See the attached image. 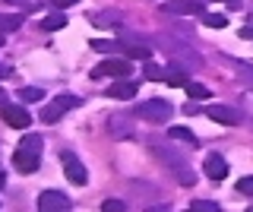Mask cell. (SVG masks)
Here are the masks:
<instances>
[{
  "label": "cell",
  "mask_w": 253,
  "mask_h": 212,
  "mask_svg": "<svg viewBox=\"0 0 253 212\" xmlns=\"http://www.w3.org/2000/svg\"><path fill=\"white\" fill-rule=\"evenodd\" d=\"M38 155H42V136H22V143H19V149L13 152V165H16V171L19 174H35L38 171Z\"/></svg>",
  "instance_id": "cell-1"
},
{
  "label": "cell",
  "mask_w": 253,
  "mask_h": 212,
  "mask_svg": "<svg viewBox=\"0 0 253 212\" xmlns=\"http://www.w3.org/2000/svg\"><path fill=\"white\" fill-rule=\"evenodd\" d=\"M152 152H155V159H162L165 168H171V174L177 177L180 184H193V171L187 168V162H184L180 152H174L168 143H152Z\"/></svg>",
  "instance_id": "cell-2"
},
{
  "label": "cell",
  "mask_w": 253,
  "mask_h": 212,
  "mask_svg": "<svg viewBox=\"0 0 253 212\" xmlns=\"http://www.w3.org/2000/svg\"><path fill=\"white\" fill-rule=\"evenodd\" d=\"M136 114L142 117V121H149V124H168L174 108L165 98H149V101H142V105L136 108Z\"/></svg>",
  "instance_id": "cell-3"
},
{
  "label": "cell",
  "mask_w": 253,
  "mask_h": 212,
  "mask_svg": "<svg viewBox=\"0 0 253 212\" xmlns=\"http://www.w3.org/2000/svg\"><path fill=\"white\" fill-rule=\"evenodd\" d=\"M79 105H83V98H79V95H57L51 105H44L42 121H44V124H57L60 117L70 111V108H79Z\"/></svg>",
  "instance_id": "cell-4"
},
{
  "label": "cell",
  "mask_w": 253,
  "mask_h": 212,
  "mask_svg": "<svg viewBox=\"0 0 253 212\" xmlns=\"http://www.w3.org/2000/svg\"><path fill=\"white\" fill-rule=\"evenodd\" d=\"M130 70H133L130 57H117V60H101V64L92 70V76L95 80H98V76H117V80H124V76H130Z\"/></svg>",
  "instance_id": "cell-5"
},
{
  "label": "cell",
  "mask_w": 253,
  "mask_h": 212,
  "mask_svg": "<svg viewBox=\"0 0 253 212\" xmlns=\"http://www.w3.org/2000/svg\"><path fill=\"white\" fill-rule=\"evenodd\" d=\"M162 48H165V54L168 57H174V64H184V70L187 67H200V54L196 51H190V48H184V44H177V42H162Z\"/></svg>",
  "instance_id": "cell-6"
},
{
  "label": "cell",
  "mask_w": 253,
  "mask_h": 212,
  "mask_svg": "<svg viewBox=\"0 0 253 212\" xmlns=\"http://www.w3.org/2000/svg\"><path fill=\"white\" fill-rule=\"evenodd\" d=\"M0 117H3V124H10V127H16V130H26L29 124H32V114L26 111L22 105H0Z\"/></svg>",
  "instance_id": "cell-7"
},
{
  "label": "cell",
  "mask_w": 253,
  "mask_h": 212,
  "mask_svg": "<svg viewBox=\"0 0 253 212\" xmlns=\"http://www.w3.org/2000/svg\"><path fill=\"white\" fill-rule=\"evenodd\" d=\"M60 162H63V171H67V177H70V184H76V187H83L85 180H89V171H85V165L76 159L73 152H63L60 155Z\"/></svg>",
  "instance_id": "cell-8"
},
{
  "label": "cell",
  "mask_w": 253,
  "mask_h": 212,
  "mask_svg": "<svg viewBox=\"0 0 253 212\" xmlns=\"http://www.w3.org/2000/svg\"><path fill=\"white\" fill-rule=\"evenodd\" d=\"M38 209L42 212H67L70 209V196L60 190H44L38 196Z\"/></svg>",
  "instance_id": "cell-9"
},
{
  "label": "cell",
  "mask_w": 253,
  "mask_h": 212,
  "mask_svg": "<svg viewBox=\"0 0 253 212\" xmlns=\"http://www.w3.org/2000/svg\"><path fill=\"white\" fill-rule=\"evenodd\" d=\"M165 13H174V16H203L206 6L200 3V0H171V3L162 6Z\"/></svg>",
  "instance_id": "cell-10"
},
{
  "label": "cell",
  "mask_w": 253,
  "mask_h": 212,
  "mask_svg": "<svg viewBox=\"0 0 253 212\" xmlns=\"http://www.w3.org/2000/svg\"><path fill=\"white\" fill-rule=\"evenodd\" d=\"M121 51L130 60H152V48L146 42H136V38H121Z\"/></svg>",
  "instance_id": "cell-11"
},
{
  "label": "cell",
  "mask_w": 253,
  "mask_h": 212,
  "mask_svg": "<svg viewBox=\"0 0 253 212\" xmlns=\"http://www.w3.org/2000/svg\"><path fill=\"white\" fill-rule=\"evenodd\" d=\"M206 114H209L215 124H228V127H234V124L244 121V114L234 111V108H228V105H212V108H206Z\"/></svg>",
  "instance_id": "cell-12"
},
{
  "label": "cell",
  "mask_w": 253,
  "mask_h": 212,
  "mask_svg": "<svg viewBox=\"0 0 253 212\" xmlns=\"http://www.w3.org/2000/svg\"><path fill=\"white\" fill-rule=\"evenodd\" d=\"M136 89H139L136 83H130V80H117L114 85H108V89H105V95H108V98H117V101H130L133 95H136Z\"/></svg>",
  "instance_id": "cell-13"
},
{
  "label": "cell",
  "mask_w": 253,
  "mask_h": 212,
  "mask_svg": "<svg viewBox=\"0 0 253 212\" xmlns=\"http://www.w3.org/2000/svg\"><path fill=\"white\" fill-rule=\"evenodd\" d=\"M203 171H206V177H212V180H225L228 177V162L221 159V155L212 152L209 159L203 162Z\"/></svg>",
  "instance_id": "cell-14"
},
{
  "label": "cell",
  "mask_w": 253,
  "mask_h": 212,
  "mask_svg": "<svg viewBox=\"0 0 253 212\" xmlns=\"http://www.w3.org/2000/svg\"><path fill=\"white\" fill-rule=\"evenodd\" d=\"M108 130H111L114 139H130L133 136V121H130V117L114 114V117H108Z\"/></svg>",
  "instance_id": "cell-15"
},
{
  "label": "cell",
  "mask_w": 253,
  "mask_h": 212,
  "mask_svg": "<svg viewBox=\"0 0 253 212\" xmlns=\"http://www.w3.org/2000/svg\"><path fill=\"white\" fill-rule=\"evenodd\" d=\"M92 26H98V29H117L121 26V13H114V10H105V13H92Z\"/></svg>",
  "instance_id": "cell-16"
},
{
  "label": "cell",
  "mask_w": 253,
  "mask_h": 212,
  "mask_svg": "<svg viewBox=\"0 0 253 212\" xmlns=\"http://www.w3.org/2000/svg\"><path fill=\"white\" fill-rule=\"evenodd\" d=\"M165 83H171V85H187V83H190V76H187V70H184V67L174 64V67L165 70Z\"/></svg>",
  "instance_id": "cell-17"
},
{
  "label": "cell",
  "mask_w": 253,
  "mask_h": 212,
  "mask_svg": "<svg viewBox=\"0 0 253 212\" xmlns=\"http://www.w3.org/2000/svg\"><path fill=\"white\" fill-rule=\"evenodd\" d=\"M63 26H67V16H63L60 10L42 19V29H44V32H57V29H63Z\"/></svg>",
  "instance_id": "cell-18"
},
{
  "label": "cell",
  "mask_w": 253,
  "mask_h": 212,
  "mask_svg": "<svg viewBox=\"0 0 253 212\" xmlns=\"http://www.w3.org/2000/svg\"><path fill=\"white\" fill-rule=\"evenodd\" d=\"M168 139H171V143H190V146H196V136L187 127H171L168 130Z\"/></svg>",
  "instance_id": "cell-19"
},
{
  "label": "cell",
  "mask_w": 253,
  "mask_h": 212,
  "mask_svg": "<svg viewBox=\"0 0 253 212\" xmlns=\"http://www.w3.org/2000/svg\"><path fill=\"white\" fill-rule=\"evenodd\" d=\"M184 89H187V95L193 101H206V98H209V85H203V83H187Z\"/></svg>",
  "instance_id": "cell-20"
},
{
  "label": "cell",
  "mask_w": 253,
  "mask_h": 212,
  "mask_svg": "<svg viewBox=\"0 0 253 212\" xmlns=\"http://www.w3.org/2000/svg\"><path fill=\"white\" fill-rule=\"evenodd\" d=\"M19 26H22L19 13H6V16H0V29H3V32H16Z\"/></svg>",
  "instance_id": "cell-21"
},
{
  "label": "cell",
  "mask_w": 253,
  "mask_h": 212,
  "mask_svg": "<svg viewBox=\"0 0 253 212\" xmlns=\"http://www.w3.org/2000/svg\"><path fill=\"white\" fill-rule=\"evenodd\" d=\"M203 22L209 29H225L228 26V16H221V13H203Z\"/></svg>",
  "instance_id": "cell-22"
},
{
  "label": "cell",
  "mask_w": 253,
  "mask_h": 212,
  "mask_svg": "<svg viewBox=\"0 0 253 212\" xmlns=\"http://www.w3.org/2000/svg\"><path fill=\"white\" fill-rule=\"evenodd\" d=\"M117 48H121V42H108V38H92V51L108 54V51H117Z\"/></svg>",
  "instance_id": "cell-23"
},
{
  "label": "cell",
  "mask_w": 253,
  "mask_h": 212,
  "mask_svg": "<svg viewBox=\"0 0 253 212\" xmlns=\"http://www.w3.org/2000/svg\"><path fill=\"white\" fill-rule=\"evenodd\" d=\"M19 98H22V101L29 105V101H42V98H44V92L38 89V85H26V89L19 92Z\"/></svg>",
  "instance_id": "cell-24"
},
{
  "label": "cell",
  "mask_w": 253,
  "mask_h": 212,
  "mask_svg": "<svg viewBox=\"0 0 253 212\" xmlns=\"http://www.w3.org/2000/svg\"><path fill=\"white\" fill-rule=\"evenodd\" d=\"M142 73H146V80H165V70L158 67V64H152V60H146Z\"/></svg>",
  "instance_id": "cell-25"
},
{
  "label": "cell",
  "mask_w": 253,
  "mask_h": 212,
  "mask_svg": "<svg viewBox=\"0 0 253 212\" xmlns=\"http://www.w3.org/2000/svg\"><path fill=\"white\" fill-rule=\"evenodd\" d=\"M237 193H241V196H253V174L237 180Z\"/></svg>",
  "instance_id": "cell-26"
},
{
  "label": "cell",
  "mask_w": 253,
  "mask_h": 212,
  "mask_svg": "<svg viewBox=\"0 0 253 212\" xmlns=\"http://www.w3.org/2000/svg\"><path fill=\"white\" fill-rule=\"evenodd\" d=\"M190 206H193V209H203V212H215V209H218L215 203H209V200H193Z\"/></svg>",
  "instance_id": "cell-27"
},
{
  "label": "cell",
  "mask_w": 253,
  "mask_h": 212,
  "mask_svg": "<svg viewBox=\"0 0 253 212\" xmlns=\"http://www.w3.org/2000/svg\"><path fill=\"white\" fill-rule=\"evenodd\" d=\"M101 209H105V212H124L126 206H124L121 200H105V206H101Z\"/></svg>",
  "instance_id": "cell-28"
},
{
  "label": "cell",
  "mask_w": 253,
  "mask_h": 212,
  "mask_svg": "<svg viewBox=\"0 0 253 212\" xmlns=\"http://www.w3.org/2000/svg\"><path fill=\"white\" fill-rule=\"evenodd\" d=\"M57 10H67V6H73V3H79V0H51Z\"/></svg>",
  "instance_id": "cell-29"
},
{
  "label": "cell",
  "mask_w": 253,
  "mask_h": 212,
  "mask_svg": "<svg viewBox=\"0 0 253 212\" xmlns=\"http://www.w3.org/2000/svg\"><path fill=\"white\" fill-rule=\"evenodd\" d=\"M184 114H200V108H196V101H193V98H190V105L184 108Z\"/></svg>",
  "instance_id": "cell-30"
},
{
  "label": "cell",
  "mask_w": 253,
  "mask_h": 212,
  "mask_svg": "<svg viewBox=\"0 0 253 212\" xmlns=\"http://www.w3.org/2000/svg\"><path fill=\"white\" fill-rule=\"evenodd\" d=\"M241 38H253V26H244L241 29Z\"/></svg>",
  "instance_id": "cell-31"
},
{
  "label": "cell",
  "mask_w": 253,
  "mask_h": 212,
  "mask_svg": "<svg viewBox=\"0 0 253 212\" xmlns=\"http://www.w3.org/2000/svg\"><path fill=\"white\" fill-rule=\"evenodd\" d=\"M3 42H6V32H3V29H0V48H3Z\"/></svg>",
  "instance_id": "cell-32"
},
{
  "label": "cell",
  "mask_w": 253,
  "mask_h": 212,
  "mask_svg": "<svg viewBox=\"0 0 253 212\" xmlns=\"http://www.w3.org/2000/svg\"><path fill=\"white\" fill-rule=\"evenodd\" d=\"M3 101H6V92H3V85H0V105H3Z\"/></svg>",
  "instance_id": "cell-33"
},
{
  "label": "cell",
  "mask_w": 253,
  "mask_h": 212,
  "mask_svg": "<svg viewBox=\"0 0 253 212\" xmlns=\"http://www.w3.org/2000/svg\"><path fill=\"white\" fill-rule=\"evenodd\" d=\"M3 3H29V0H3Z\"/></svg>",
  "instance_id": "cell-34"
},
{
  "label": "cell",
  "mask_w": 253,
  "mask_h": 212,
  "mask_svg": "<svg viewBox=\"0 0 253 212\" xmlns=\"http://www.w3.org/2000/svg\"><path fill=\"white\" fill-rule=\"evenodd\" d=\"M225 3H231V6H234V3H241V0H225Z\"/></svg>",
  "instance_id": "cell-35"
}]
</instances>
